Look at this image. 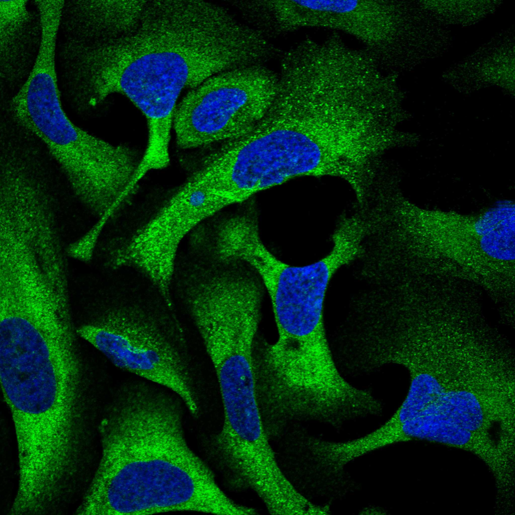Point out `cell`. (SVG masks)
<instances>
[{
  "label": "cell",
  "mask_w": 515,
  "mask_h": 515,
  "mask_svg": "<svg viewBox=\"0 0 515 515\" xmlns=\"http://www.w3.org/2000/svg\"><path fill=\"white\" fill-rule=\"evenodd\" d=\"M28 3L0 1L2 89L15 93L31 71L41 41L39 15L36 8L35 11L29 8Z\"/></svg>",
  "instance_id": "obj_13"
},
{
  "label": "cell",
  "mask_w": 515,
  "mask_h": 515,
  "mask_svg": "<svg viewBox=\"0 0 515 515\" xmlns=\"http://www.w3.org/2000/svg\"><path fill=\"white\" fill-rule=\"evenodd\" d=\"M259 406L223 409L211 454L231 487L252 491L272 514H294L306 498L279 465Z\"/></svg>",
  "instance_id": "obj_10"
},
{
  "label": "cell",
  "mask_w": 515,
  "mask_h": 515,
  "mask_svg": "<svg viewBox=\"0 0 515 515\" xmlns=\"http://www.w3.org/2000/svg\"><path fill=\"white\" fill-rule=\"evenodd\" d=\"M406 441L403 422L394 412L383 424L360 438L344 442L322 441L319 447V456L327 471L341 476L346 474V466L356 459L379 449Z\"/></svg>",
  "instance_id": "obj_15"
},
{
  "label": "cell",
  "mask_w": 515,
  "mask_h": 515,
  "mask_svg": "<svg viewBox=\"0 0 515 515\" xmlns=\"http://www.w3.org/2000/svg\"><path fill=\"white\" fill-rule=\"evenodd\" d=\"M181 399L144 380L122 386L100 425L101 453L78 514H240L188 445Z\"/></svg>",
  "instance_id": "obj_2"
},
{
  "label": "cell",
  "mask_w": 515,
  "mask_h": 515,
  "mask_svg": "<svg viewBox=\"0 0 515 515\" xmlns=\"http://www.w3.org/2000/svg\"><path fill=\"white\" fill-rule=\"evenodd\" d=\"M399 8L393 1L321 0L317 24L355 37L382 68L393 73L400 44Z\"/></svg>",
  "instance_id": "obj_11"
},
{
  "label": "cell",
  "mask_w": 515,
  "mask_h": 515,
  "mask_svg": "<svg viewBox=\"0 0 515 515\" xmlns=\"http://www.w3.org/2000/svg\"><path fill=\"white\" fill-rule=\"evenodd\" d=\"M345 131L339 114L325 102L273 101L249 130L201 159L215 203L221 210L295 178H336Z\"/></svg>",
  "instance_id": "obj_3"
},
{
  "label": "cell",
  "mask_w": 515,
  "mask_h": 515,
  "mask_svg": "<svg viewBox=\"0 0 515 515\" xmlns=\"http://www.w3.org/2000/svg\"><path fill=\"white\" fill-rule=\"evenodd\" d=\"M76 330L118 368L174 393L189 411L198 409L187 333L164 301H123Z\"/></svg>",
  "instance_id": "obj_5"
},
{
  "label": "cell",
  "mask_w": 515,
  "mask_h": 515,
  "mask_svg": "<svg viewBox=\"0 0 515 515\" xmlns=\"http://www.w3.org/2000/svg\"><path fill=\"white\" fill-rule=\"evenodd\" d=\"M278 82L276 72L254 64L223 71L189 91L175 112L178 146L196 149L243 134L269 110Z\"/></svg>",
  "instance_id": "obj_8"
},
{
  "label": "cell",
  "mask_w": 515,
  "mask_h": 515,
  "mask_svg": "<svg viewBox=\"0 0 515 515\" xmlns=\"http://www.w3.org/2000/svg\"><path fill=\"white\" fill-rule=\"evenodd\" d=\"M262 294L253 282L224 279L204 288L188 307L215 369L222 402L257 398L254 348Z\"/></svg>",
  "instance_id": "obj_7"
},
{
  "label": "cell",
  "mask_w": 515,
  "mask_h": 515,
  "mask_svg": "<svg viewBox=\"0 0 515 515\" xmlns=\"http://www.w3.org/2000/svg\"><path fill=\"white\" fill-rule=\"evenodd\" d=\"M12 117L42 143L73 194L97 220L111 218L123 204L140 162L136 151L77 126L61 102L29 108Z\"/></svg>",
  "instance_id": "obj_6"
},
{
  "label": "cell",
  "mask_w": 515,
  "mask_h": 515,
  "mask_svg": "<svg viewBox=\"0 0 515 515\" xmlns=\"http://www.w3.org/2000/svg\"><path fill=\"white\" fill-rule=\"evenodd\" d=\"M0 305L1 380L11 413L88 406L69 302Z\"/></svg>",
  "instance_id": "obj_4"
},
{
  "label": "cell",
  "mask_w": 515,
  "mask_h": 515,
  "mask_svg": "<svg viewBox=\"0 0 515 515\" xmlns=\"http://www.w3.org/2000/svg\"><path fill=\"white\" fill-rule=\"evenodd\" d=\"M213 250L219 260H238L254 270L269 295L277 327H290L324 301L333 271L324 259L295 267L275 256L263 244L256 222L247 214L234 215L217 229Z\"/></svg>",
  "instance_id": "obj_9"
},
{
  "label": "cell",
  "mask_w": 515,
  "mask_h": 515,
  "mask_svg": "<svg viewBox=\"0 0 515 515\" xmlns=\"http://www.w3.org/2000/svg\"><path fill=\"white\" fill-rule=\"evenodd\" d=\"M255 33L227 7L205 1H147L135 27L120 37L77 43L71 75L79 98L95 106L126 96L148 132L169 133L178 99L223 71L256 63Z\"/></svg>",
  "instance_id": "obj_1"
},
{
  "label": "cell",
  "mask_w": 515,
  "mask_h": 515,
  "mask_svg": "<svg viewBox=\"0 0 515 515\" xmlns=\"http://www.w3.org/2000/svg\"><path fill=\"white\" fill-rule=\"evenodd\" d=\"M412 439H426L471 450L488 431L478 398L465 390H443L409 412Z\"/></svg>",
  "instance_id": "obj_12"
},
{
  "label": "cell",
  "mask_w": 515,
  "mask_h": 515,
  "mask_svg": "<svg viewBox=\"0 0 515 515\" xmlns=\"http://www.w3.org/2000/svg\"><path fill=\"white\" fill-rule=\"evenodd\" d=\"M147 1L65 2L61 27L66 37L107 39L124 35L137 25Z\"/></svg>",
  "instance_id": "obj_14"
}]
</instances>
